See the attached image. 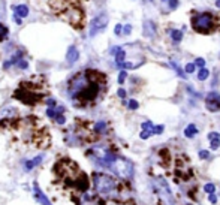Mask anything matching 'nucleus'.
Returning <instances> with one entry per match:
<instances>
[{
  "instance_id": "f257e3e1",
  "label": "nucleus",
  "mask_w": 220,
  "mask_h": 205,
  "mask_svg": "<svg viewBox=\"0 0 220 205\" xmlns=\"http://www.w3.org/2000/svg\"><path fill=\"white\" fill-rule=\"evenodd\" d=\"M108 80L97 69H82L68 80V94L77 108H92L102 101Z\"/></svg>"
},
{
  "instance_id": "f03ea898",
  "label": "nucleus",
  "mask_w": 220,
  "mask_h": 205,
  "mask_svg": "<svg viewBox=\"0 0 220 205\" xmlns=\"http://www.w3.org/2000/svg\"><path fill=\"white\" fill-rule=\"evenodd\" d=\"M53 174L56 177V183L63 190L70 192L72 195L88 192L90 180L87 174L78 166L77 162L69 157L58 159L53 166Z\"/></svg>"
},
{
  "instance_id": "7ed1b4c3",
  "label": "nucleus",
  "mask_w": 220,
  "mask_h": 205,
  "mask_svg": "<svg viewBox=\"0 0 220 205\" xmlns=\"http://www.w3.org/2000/svg\"><path fill=\"white\" fill-rule=\"evenodd\" d=\"M49 96V82L45 75H33L27 80L20 81L18 87L14 90L12 97L27 106L41 105Z\"/></svg>"
},
{
  "instance_id": "20e7f679",
  "label": "nucleus",
  "mask_w": 220,
  "mask_h": 205,
  "mask_svg": "<svg viewBox=\"0 0 220 205\" xmlns=\"http://www.w3.org/2000/svg\"><path fill=\"white\" fill-rule=\"evenodd\" d=\"M48 8L58 20L68 23L75 30L81 32L85 27L87 14L82 6V0H46Z\"/></svg>"
},
{
  "instance_id": "39448f33",
  "label": "nucleus",
  "mask_w": 220,
  "mask_h": 205,
  "mask_svg": "<svg viewBox=\"0 0 220 205\" xmlns=\"http://www.w3.org/2000/svg\"><path fill=\"white\" fill-rule=\"evenodd\" d=\"M92 180L96 193L102 198H108L118 202H126L130 198V189L128 184L109 174L93 172Z\"/></svg>"
},
{
  "instance_id": "423d86ee",
  "label": "nucleus",
  "mask_w": 220,
  "mask_h": 205,
  "mask_svg": "<svg viewBox=\"0 0 220 205\" xmlns=\"http://www.w3.org/2000/svg\"><path fill=\"white\" fill-rule=\"evenodd\" d=\"M192 29L201 34H210L214 30L216 26V17L211 12H199L193 14L192 17Z\"/></svg>"
},
{
  "instance_id": "0eeeda50",
  "label": "nucleus",
  "mask_w": 220,
  "mask_h": 205,
  "mask_svg": "<svg viewBox=\"0 0 220 205\" xmlns=\"http://www.w3.org/2000/svg\"><path fill=\"white\" fill-rule=\"evenodd\" d=\"M109 171L114 172L116 175L121 177V178H130L132 174H133V165L128 159H124L121 156H117L116 160L109 166Z\"/></svg>"
},
{
  "instance_id": "6e6552de",
  "label": "nucleus",
  "mask_w": 220,
  "mask_h": 205,
  "mask_svg": "<svg viewBox=\"0 0 220 205\" xmlns=\"http://www.w3.org/2000/svg\"><path fill=\"white\" fill-rule=\"evenodd\" d=\"M72 201L75 205H106L102 196L97 193H80V195H72Z\"/></svg>"
},
{
  "instance_id": "1a4fd4ad",
  "label": "nucleus",
  "mask_w": 220,
  "mask_h": 205,
  "mask_svg": "<svg viewBox=\"0 0 220 205\" xmlns=\"http://www.w3.org/2000/svg\"><path fill=\"white\" fill-rule=\"evenodd\" d=\"M108 26V15L106 14H99L94 17L90 23V36H96L97 33L104 32Z\"/></svg>"
},
{
  "instance_id": "9d476101",
  "label": "nucleus",
  "mask_w": 220,
  "mask_h": 205,
  "mask_svg": "<svg viewBox=\"0 0 220 205\" xmlns=\"http://www.w3.org/2000/svg\"><path fill=\"white\" fill-rule=\"evenodd\" d=\"M205 106L211 112L220 111V94L217 91H211L208 96L205 97Z\"/></svg>"
},
{
  "instance_id": "9b49d317",
  "label": "nucleus",
  "mask_w": 220,
  "mask_h": 205,
  "mask_svg": "<svg viewBox=\"0 0 220 205\" xmlns=\"http://www.w3.org/2000/svg\"><path fill=\"white\" fill-rule=\"evenodd\" d=\"M80 57V53H78V49H77V46H69V49H68V54H66V60H68V63H75L77 60Z\"/></svg>"
},
{
  "instance_id": "f8f14e48",
  "label": "nucleus",
  "mask_w": 220,
  "mask_h": 205,
  "mask_svg": "<svg viewBox=\"0 0 220 205\" xmlns=\"http://www.w3.org/2000/svg\"><path fill=\"white\" fill-rule=\"evenodd\" d=\"M12 11H14L15 15H18L21 18H26L29 15V6H26V5H17V6L12 8Z\"/></svg>"
},
{
  "instance_id": "ddd939ff",
  "label": "nucleus",
  "mask_w": 220,
  "mask_h": 205,
  "mask_svg": "<svg viewBox=\"0 0 220 205\" xmlns=\"http://www.w3.org/2000/svg\"><path fill=\"white\" fill-rule=\"evenodd\" d=\"M156 33V26L153 21H145L144 23V36L147 37H153Z\"/></svg>"
},
{
  "instance_id": "4468645a",
  "label": "nucleus",
  "mask_w": 220,
  "mask_h": 205,
  "mask_svg": "<svg viewBox=\"0 0 220 205\" xmlns=\"http://www.w3.org/2000/svg\"><path fill=\"white\" fill-rule=\"evenodd\" d=\"M35 195H36V199H37L42 205H51V202L46 199L45 195L42 193V192H41V189L37 187V184H35Z\"/></svg>"
},
{
  "instance_id": "2eb2a0df",
  "label": "nucleus",
  "mask_w": 220,
  "mask_h": 205,
  "mask_svg": "<svg viewBox=\"0 0 220 205\" xmlns=\"http://www.w3.org/2000/svg\"><path fill=\"white\" fill-rule=\"evenodd\" d=\"M8 37H9V29L3 23H0V44L5 42Z\"/></svg>"
},
{
  "instance_id": "dca6fc26",
  "label": "nucleus",
  "mask_w": 220,
  "mask_h": 205,
  "mask_svg": "<svg viewBox=\"0 0 220 205\" xmlns=\"http://www.w3.org/2000/svg\"><path fill=\"white\" fill-rule=\"evenodd\" d=\"M198 133V127L195 124H189L187 127L184 129V135L186 138H193L195 135Z\"/></svg>"
},
{
  "instance_id": "f3484780",
  "label": "nucleus",
  "mask_w": 220,
  "mask_h": 205,
  "mask_svg": "<svg viewBox=\"0 0 220 205\" xmlns=\"http://www.w3.org/2000/svg\"><path fill=\"white\" fill-rule=\"evenodd\" d=\"M169 34H171V37H172L174 42H181V41H183V32H181V30L174 29V30L169 32Z\"/></svg>"
},
{
  "instance_id": "a211bd4d",
  "label": "nucleus",
  "mask_w": 220,
  "mask_h": 205,
  "mask_svg": "<svg viewBox=\"0 0 220 205\" xmlns=\"http://www.w3.org/2000/svg\"><path fill=\"white\" fill-rule=\"evenodd\" d=\"M210 77V70L205 66L204 68H199V72H198V80L199 81H205Z\"/></svg>"
},
{
  "instance_id": "6ab92c4d",
  "label": "nucleus",
  "mask_w": 220,
  "mask_h": 205,
  "mask_svg": "<svg viewBox=\"0 0 220 205\" xmlns=\"http://www.w3.org/2000/svg\"><path fill=\"white\" fill-rule=\"evenodd\" d=\"M171 66L174 68V70L177 72V73H178V77H180V78H186V73L183 72V70H181V68H180V66H178L175 61H171Z\"/></svg>"
},
{
  "instance_id": "aec40b11",
  "label": "nucleus",
  "mask_w": 220,
  "mask_h": 205,
  "mask_svg": "<svg viewBox=\"0 0 220 205\" xmlns=\"http://www.w3.org/2000/svg\"><path fill=\"white\" fill-rule=\"evenodd\" d=\"M163 130H165V126H162V124H159V126H153V129H151L153 135H160Z\"/></svg>"
},
{
  "instance_id": "412c9836",
  "label": "nucleus",
  "mask_w": 220,
  "mask_h": 205,
  "mask_svg": "<svg viewBox=\"0 0 220 205\" xmlns=\"http://www.w3.org/2000/svg\"><path fill=\"white\" fill-rule=\"evenodd\" d=\"M128 108L129 109H132V111H135V109H138L139 108V103L135 101V99H130L128 102Z\"/></svg>"
},
{
  "instance_id": "4be33fe9",
  "label": "nucleus",
  "mask_w": 220,
  "mask_h": 205,
  "mask_svg": "<svg viewBox=\"0 0 220 205\" xmlns=\"http://www.w3.org/2000/svg\"><path fill=\"white\" fill-rule=\"evenodd\" d=\"M204 190H205L207 193H214V192H216V186H214L213 183H208V184L204 186Z\"/></svg>"
},
{
  "instance_id": "5701e85b",
  "label": "nucleus",
  "mask_w": 220,
  "mask_h": 205,
  "mask_svg": "<svg viewBox=\"0 0 220 205\" xmlns=\"http://www.w3.org/2000/svg\"><path fill=\"white\" fill-rule=\"evenodd\" d=\"M220 147V139H210V148L211 150H217Z\"/></svg>"
},
{
  "instance_id": "b1692460",
  "label": "nucleus",
  "mask_w": 220,
  "mask_h": 205,
  "mask_svg": "<svg viewBox=\"0 0 220 205\" xmlns=\"http://www.w3.org/2000/svg\"><path fill=\"white\" fill-rule=\"evenodd\" d=\"M195 69H196L195 63H187V65H186V68H184V70L187 72V73H193V72H195Z\"/></svg>"
},
{
  "instance_id": "393cba45",
  "label": "nucleus",
  "mask_w": 220,
  "mask_h": 205,
  "mask_svg": "<svg viewBox=\"0 0 220 205\" xmlns=\"http://www.w3.org/2000/svg\"><path fill=\"white\" fill-rule=\"evenodd\" d=\"M126 78H128V72H126V70H121V72H120V75H118V82H120V84H123V82L126 81Z\"/></svg>"
},
{
  "instance_id": "a878e982",
  "label": "nucleus",
  "mask_w": 220,
  "mask_h": 205,
  "mask_svg": "<svg viewBox=\"0 0 220 205\" xmlns=\"http://www.w3.org/2000/svg\"><path fill=\"white\" fill-rule=\"evenodd\" d=\"M151 135H153V132H151V130H142L139 136H141V139H148Z\"/></svg>"
},
{
  "instance_id": "bb28decb",
  "label": "nucleus",
  "mask_w": 220,
  "mask_h": 205,
  "mask_svg": "<svg viewBox=\"0 0 220 205\" xmlns=\"http://www.w3.org/2000/svg\"><path fill=\"white\" fill-rule=\"evenodd\" d=\"M153 123H151V121H144V123H142V124H141V127H142V129H144V130H151V129H153Z\"/></svg>"
},
{
  "instance_id": "cd10ccee",
  "label": "nucleus",
  "mask_w": 220,
  "mask_h": 205,
  "mask_svg": "<svg viewBox=\"0 0 220 205\" xmlns=\"http://www.w3.org/2000/svg\"><path fill=\"white\" fill-rule=\"evenodd\" d=\"M114 33H116V36H120V34L123 33V24H117L116 27H114Z\"/></svg>"
},
{
  "instance_id": "c85d7f7f",
  "label": "nucleus",
  "mask_w": 220,
  "mask_h": 205,
  "mask_svg": "<svg viewBox=\"0 0 220 205\" xmlns=\"http://www.w3.org/2000/svg\"><path fill=\"white\" fill-rule=\"evenodd\" d=\"M195 66H198V68H204L205 66V60L201 57H198L196 60H195Z\"/></svg>"
},
{
  "instance_id": "c756f323",
  "label": "nucleus",
  "mask_w": 220,
  "mask_h": 205,
  "mask_svg": "<svg viewBox=\"0 0 220 205\" xmlns=\"http://www.w3.org/2000/svg\"><path fill=\"white\" fill-rule=\"evenodd\" d=\"M130 32H132V26H130V24L123 26V33L121 34H130Z\"/></svg>"
},
{
  "instance_id": "7c9ffc66",
  "label": "nucleus",
  "mask_w": 220,
  "mask_h": 205,
  "mask_svg": "<svg viewBox=\"0 0 220 205\" xmlns=\"http://www.w3.org/2000/svg\"><path fill=\"white\" fill-rule=\"evenodd\" d=\"M199 157H201V159H208L210 153L207 151V150H201V151H199Z\"/></svg>"
},
{
  "instance_id": "2f4dec72",
  "label": "nucleus",
  "mask_w": 220,
  "mask_h": 205,
  "mask_svg": "<svg viewBox=\"0 0 220 205\" xmlns=\"http://www.w3.org/2000/svg\"><path fill=\"white\" fill-rule=\"evenodd\" d=\"M117 94H118V97H121V99H124V97L128 96V91L124 90V89H120V90L117 91Z\"/></svg>"
},
{
  "instance_id": "473e14b6",
  "label": "nucleus",
  "mask_w": 220,
  "mask_h": 205,
  "mask_svg": "<svg viewBox=\"0 0 220 205\" xmlns=\"http://www.w3.org/2000/svg\"><path fill=\"white\" fill-rule=\"evenodd\" d=\"M208 139H220V133H217V132H210Z\"/></svg>"
},
{
  "instance_id": "72a5a7b5",
  "label": "nucleus",
  "mask_w": 220,
  "mask_h": 205,
  "mask_svg": "<svg viewBox=\"0 0 220 205\" xmlns=\"http://www.w3.org/2000/svg\"><path fill=\"white\" fill-rule=\"evenodd\" d=\"M178 0H169V9H175L177 6H178Z\"/></svg>"
},
{
  "instance_id": "f704fd0d",
  "label": "nucleus",
  "mask_w": 220,
  "mask_h": 205,
  "mask_svg": "<svg viewBox=\"0 0 220 205\" xmlns=\"http://www.w3.org/2000/svg\"><path fill=\"white\" fill-rule=\"evenodd\" d=\"M208 199H210L211 204H216V202H217V196H216L214 193H208Z\"/></svg>"
},
{
  "instance_id": "c9c22d12",
  "label": "nucleus",
  "mask_w": 220,
  "mask_h": 205,
  "mask_svg": "<svg viewBox=\"0 0 220 205\" xmlns=\"http://www.w3.org/2000/svg\"><path fill=\"white\" fill-rule=\"evenodd\" d=\"M14 21H15V24H18V26H21V24H23V18L14 14Z\"/></svg>"
},
{
  "instance_id": "e433bc0d",
  "label": "nucleus",
  "mask_w": 220,
  "mask_h": 205,
  "mask_svg": "<svg viewBox=\"0 0 220 205\" xmlns=\"http://www.w3.org/2000/svg\"><path fill=\"white\" fill-rule=\"evenodd\" d=\"M33 166H35L33 160H29V162H26V169H27V171H30V169H32Z\"/></svg>"
},
{
  "instance_id": "4c0bfd02",
  "label": "nucleus",
  "mask_w": 220,
  "mask_h": 205,
  "mask_svg": "<svg viewBox=\"0 0 220 205\" xmlns=\"http://www.w3.org/2000/svg\"><path fill=\"white\" fill-rule=\"evenodd\" d=\"M216 6H217V8L220 9V0H216Z\"/></svg>"
},
{
  "instance_id": "58836bf2",
  "label": "nucleus",
  "mask_w": 220,
  "mask_h": 205,
  "mask_svg": "<svg viewBox=\"0 0 220 205\" xmlns=\"http://www.w3.org/2000/svg\"><path fill=\"white\" fill-rule=\"evenodd\" d=\"M162 2H166V0H162Z\"/></svg>"
}]
</instances>
